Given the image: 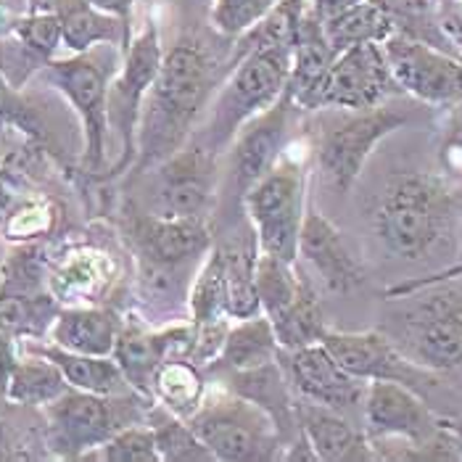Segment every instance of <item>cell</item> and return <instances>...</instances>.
Segmentation results:
<instances>
[{"mask_svg": "<svg viewBox=\"0 0 462 462\" xmlns=\"http://www.w3.org/2000/svg\"><path fill=\"white\" fill-rule=\"evenodd\" d=\"M27 352L48 356L61 375L67 378L71 389L90 393H104V396H119V393L133 392V386L127 383L125 373L119 370L114 356H96V355H79L61 349L56 344H32L27 346Z\"/></svg>", "mask_w": 462, "mask_h": 462, "instance_id": "obj_23", "label": "cell"}, {"mask_svg": "<svg viewBox=\"0 0 462 462\" xmlns=\"http://www.w3.org/2000/svg\"><path fill=\"white\" fill-rule=\"evenodd\" d=\"M244 207L254 225L262 254L299 262V233L304 222V170L291 156H281L267 175L244 193Z\"/></svg>", "mask_w": 462, "mask_h": 462, "instance_id": "obj_8", "label": "cell"}, {"mask_svg": "<svg viewBox=\"0 0 462 462\" xmlns=\"http://www.w3.org/2000/svg\"><path fill=\"white\" fill-rule=\"evenodd\" d=\"M449 148H452V151H462V135H457V138H452V143H449Z\"/></svg>", "mask_w": 462, "mask_h": 462, "instance_id": "obj_39", "label": "cell"}, {"mask_svg": "<svg viewBox=\"0 0 462 462\" xmlns=\"http://www.w3.org/2000/svg\"><path fill=\"white\" fill-rule=\"evenodd\" d=\"M125 222L135 256L148 262H162V264L201 262L214 244L209 219L159 217L130 207L125 212Z\"/></svg>", "mask_w": 462, "mask_h": 462, "instance_id": "obj_17", "label": "cell"}, {"mask_svg": "<svg viewBox=\"0 0 462 462\" xmlns=\"http://www.w3.org/2000/svg\"><path fill=\"white\" fill-rule=\"evenodd\" d=\"M119 45H96L85 53L53 59L42 67L45 79L67 98L82 122L85 151L82 167L88 175L106 172L108 153V85L119 64Z\"/></svg>", "mask_w": 462, "mask_h": 462, "instance_id": "obj_6", "label": "cell"}, {"mask_svg": "<svg viewBox=\"0 0 462 462\" xmlns=\"http://www.w3.org/2000/svg\"><path fill=\"white\" fill-rule=\"evenodd\" d=\"M293 108L296 104L291 98V90L285 88V93L273 106L259 111L230 141L227 172H230V185L238 199H244V193L251 185L262 175H267L273 164L285 153Z\"/></svg>", "mask_w": 462, "mask_h": 462, "instance_id": "obj_14", "label": "cell"}, {"mask_svg": "<svg viewBox=\"0 0 462 462\" xmlns=\"http://www.w3.org/2000/svg\"><path fill=\"white\" fill-rule=\"evenodd\" d=\"M164 51L159 42L156 24L148 22L145 30L130 45L122 51V71L114 74L108 85V135L114 133L119 143V156L116 162L101 175V180H114L125 175L127 167L135 162L138 151V125H141V111L145 93L151 82L156 79L162 67Z\"/></svg>", "mask_w": 462, "mask_h": 462, "instance_id": "obj_9", "label": "cell"}, {"mask_svg": "<svg viewBox=\"0 0 462 462\" xmlns=\"http://www.w3.org/2000/svg\"><path fill=\"white\" fill-rule=\"evenodd\" d=\"M40 8L59 19L61 45L69 53H85L104 42L119 45L125 51L133 40V32L122 24V19L96 8L90 0H42Z\"/></svg>", "mask_w": 462, "mask_h": 462, "instance_id": "obj_21", "label": "cell"}, {"mask_svg": "<svg viewBox=\"0 0 462 462\" xmlns=\"http://www.w3.org/2000/svg\"><path fill=\"white\" fill-rule=\"evenodd\" d=\"M96 8L106 11V14H114L116 19H122V24L130 30V16H133V5L135 0H90Z\"/></svg>", "mask_w": 462, "mask_h": 462, "instance_id": "obj_35", "label": "cell"}, {"mask_svg": "<svg viewBox=\"0 0 462 462\" xmlns=\"http://www.w3.org/2000/svg\"><path fill=\"white\" fill-rule=\"evenodd\" d=\"M40 5H42V0H30V11H35Z\"/></svg>", "mask_w": 462, "mask_h": 462, "instance_id": "obj_41", "label": "cell"}, {"mask_svg": "<svg viewBox=\"0 0 462 462\" xmlns=\"http://www.w3.org/2000/svg\"><path fill=\"white\" fill-rule=\"evenodd\" d=\"M457 207H460V219H462V196H457Z\"/></svg>", "mask_w": 462, "mask_h": 462, "instance_id": "obj_42", "label": "cell"}, {"mask_svg": "<svg viewBox=\"0 0 462 462\" xmlns=\"http://www.w3.org/2000/svg\"><path fill=\"white\" fill-rule=\"evenodd\" d=\"M393 310L381 328L415 365L433 373L462 367V275L418 285L386 299Z\"/></svg>", "mask_w": 462, "mask_h": 462, "instance_id": "obj_3", "label": "cell"}, {"mask_svg": "<svg viewBox=\"0 0 462 462\" xmlns=\"http://www.w3.org/2000/svg\"><path fill=\"white\" fill-rule=\"evenodd\" d=\"M322 30L338 56L362 42H383L393 32V24L373 0H362L333 16H325Z\"/></svg>", "mask_w": 462, "mask_h": 462, "instance_id": "obj_27", "label": "cell"}, {"mask_svg": "<svg viewBox=\"0 0 462 462\" xmlns=\"http://www.w3.org/2000/svg\"><path fill=\"white\" fill-rule=\"evenodd\" d=\"M217 156L199 135L156 164L148 212L178 219H209L217 190Z\"/></svg>", "mask_w": 462, "mask_h": 462, "instance_id": "obj_10", "label": "cell"}, {"mask_svg": "<svg viewBox=\"0 0 462 462\" xmlns=\"http://www.w3.org/2000/svg\"><path fill=\"white\" fill-rule=\"evenodd\" d=\"M293 415L318 462H373L370 439L349 415L293 393Z\"/></svg>", "mask_w": 462, "mask_h": 462, "instance_id": "obj_20", "label": "cell"}, {"mask_svg": "<svg viewBox=\"0 0 462 462\" xmlns=\"http://www.w3.org/2000/svg\"><path fill=\"white\" fill-rule=\"evenodd\" d=\"M67 389H69L67 378L48 356L27 352V356H16V362L11 365L5 402L16 407L40 410L53 399H59Z\"/></svg>", "mask_w": 462, "mask_h": 462, "instance_id": "obj_25", "label": "cell"}, {"mask_svg": "<svg viewBox=\"0 0 462 462\" xmlns=\"http://www.w3.org/2000/svg\"><path fill=\"white\" fill-rule=\"evenodd\" d=\"M393 24V32L428 42L457 56L439 24V0H373Z\"/></svg>", "mask_w": 462, "mask_h": 462, "instance_id": "obj_31", "label": "cell"}, {"mask_svg": "<svg viewBox=\"0 0 462 462\" xmlns=\"http://www.w3.org/2000/svg\"><path fill=\"white\" fill-rule=\"evenodd\" d=\"M201 444L222 462L283 460L285 439L270 412L230 389L204 392L201 404L185 418Z\"/></svg>", "mask_w": 462, "mask_h": 462, "instance_id": "obj_5", "label": "cell"}, {"mask_svg": "<svg viewBox=\"0 0 462 462\" xmlns=\"http://www.w3.org/2000/svg\"><path fill=\"white\" fill-rule=\"evenodd\" d=\"M278 362L283 367L285 378L296 396L325 404L349 415L352 410L362 407L367 381L352 375L338 365L322 344H310L299 349H281Z\"/></svg>", "mask_w": 462, "mask_h": 462, "instance_id": "obj_15", "label": "cell"}, {"mask_svg": "<svg viewBox=\"0 0 462 462\" xmlns=\"http://www.w3.org/2000/svg\"><path fill=\"white\" fill-rule=\"evenodd\" d=\"M204 370L185 356H167L153 381V402L188 418L204 399Z\"/></svg>", "mask_w": 462, "mask_h": 462, "instance_id": "obj_28", "label": "cell"}, {"mask_svg": "<svg viewBox=\"0 0 462 462\" xmlns=\"http://www.w3.org/2000/svg\"><path fill=\"white\" fill-rule=\"evenodd\" d=\"M278 338L273 330V322L267 315H254L238 325L227 328L222 352L204 373H219V370H254L267 362L278 359Z\"/></svg>", "mask_w": 462, "mask_h": 462, "instance_id": "obj_24", "label": "cell"}, {"mask_svg": "<svg viewBox=\"0 0 462 462\" xmlns=\"http://www.w3.org/2000/svg\"><path fill=\"white\" fill-rule=\"evenodd\" d=\"M217 90V64L193 42H180L162 59L143 101L135 172H145L178 153Z\"/></svg>", "mask_w": 462, "mask_h": 462, "instance_id": "obj_1", "label": "cell"}, {"mask_svg": "<svg viewBox=\"0 0 462 462\" xmlns=\"http://www.w3.org/2000/svg\"><path fill=\"white\" fill-rule=\"evenodd\" d=\"M5 244H3V236H0V283H3V270H5Z\"/></svg>", "mask_w": 462, "mask_h": 462, "instance_id": "obj_38", "label": "cell"}, {"mask_svg": "<svg viewBox=\"0 0 462 462\" xmlns=\"http://www.w3.org/2000/svg\"><path fill=\"white\" fill-rule=\"evenodd\" d=\"M460 225L457 193L436 175H393L373 209V233L381 246L407 262L426 259L444 249Z\"/></svg>", "mask_w": 462, "mask_h": 462, "instance_id": "obj_2", "label": "cell"}, {"mask_svg": "<svg viewBox=\"0 0 462 462\" xmlns=\"http://www.w3.org/2000/svg\"><path fill=\"white\" fill-rule=\"evenodd\" d=\"M281 0H214V30L227 37L246 35Z\"/></svg>", "mask_w": 462, "mask_h": 462, "instance_id": "obj_34", "label": "cell"}, {"mask_svg": "<svg viewBox=\"0 0 462 462\" xmlns=\"http://www.w3.org/2000/svg\"><path fill=\"white\" fill-rule=\"evenodd\" d=\"M190 322L227 320V281H225V254L222 246L207 251L188 293Z\"/></svg>", "mask_w": 462, "mask_h": 462, "instance_id": "obj_30", "label": "cell"}, {"mask_svg": "<svg viewBox=\"0 0 462 462\" xmlns=\"http://www.w3.org/2000/svg\"><path fill=\"white\" fill-rule=\"evenodd\" d=\"M312 3H315L318 14L325 19V16H333V14H338V11H344V8H349L355 3H362V0H312Z\"/></svg>", "mask_w": 462, "mask_h": 462, "instance_id": "obj_36", "label": "cell"}, {"mask_svg": "<svg viewBox=\"0 0 462 462\" xmlns=\"http://www.w3.org/2000/svg\"><path fill=\"white\" fill-rule=\"evenodd\" d=\"M151 399L138 392L104 396V393L67 389L51 404L40 407L45 420L48 452L61 460H82L127 426L145 423Z\"/></svg>", "mask_w": 462, "mask_h": 462, "instance_id": "obj_4", "label": "cell"}, {"mask_svg": "<svg viewBox=\"0 0 462 462\" xmlns=\"http://www.w3.org/2000/svg\"><path fill=\"white\" fill-rule=\"evenodd\" d=\"M381 42H362L336 56L304 111L320 108H373L399 96Z\"/></svg>", "mask_w": 462, "mask_h": 462, "instance_id": "obj_11", "label": "cell"}, {"mask_svg": "<svg viewBox=\"0 0 462 462\" xmlns=\"http://www.w3.org/2000/svg\"><path fill=\"white\" fill-rule=\"evenodd\" d=\"M322 346L338 359L344 370L362 381H393L426 393L439 386V373L415 365L383 330H330L322 336Z\"/></svg>", "mask_w": 462, "mask_h": 462, "instance_id": "obj_13", "label": "cell"}, {"mask_svg": "<svg viewBox=\"0 0 462 462\" xmlns=\"http://www.w3.org/2000/svg\"><path fill=\"white\" fill-rule=\"evenodd\" d=\"M393 82L402 93L430 104L452 106L462 101V59L441 48L392 32L381 42Z\"/></svg>", "mask_w": 462, "mask_h": 462, "instance_id": "obj_12", "label": "cell"}, {"mask_svg": "<svg viewBox=\"0 0 462 462\" xmlns=\"http://www.w3.org/2000/svg\"><path fill=\"white\" fill-rule=\"evenodd\" d=\"M299 256L307 262V267L315 273L322 288L330 293H349L365 283L362 262L346 246L341 230L315 207L304 209V222L299 233Z\"/></svg>", "mask_w": 462, "mask_h": 462, "instance_id": "obj_19", "label": "cell"}, {"mask_svg": "<svg viewBox=\"0 0 462 462\" xmlns=\"http://www.w3.org/2000/svg\"><path fill=\"white\" fill-rule=\"evenodd\" d=\"M449 426L455 428V430H457V433L462 436V420H449Z\"/></svg>", "mask_w": 462, "mask_h": 462, "instance_id": "obj_40", "label": "cell"}, {"mask_svg": "<svg viewBox=\"0 0 462 462\" xmlns=\"http://www.w3.org/2000/svg\"><path fill=\"white\" fill-rule=\"evenodd\" d=\"M82 460H101V462H162L156 439L148 423H135V426L116 430L106 444L85 455Z\"/></svg>", "mask_w": 462, "mask_h": 462, "instance_id": "obj_32", "label": "cell"}, {"mask_svg": "<svg viewBox=\"0 0 462 462\" xmlns=\"http://www.w3.org/2000/svg\"><path fill=\"white\" fill-rule=\"evenodd\" d=\"M119 315L104 307H69L59 310L56 320L51 322V344L79 352V355L111 356L116 333H119Z\"/></svg>", "mask_w": 462, "mask_h": 462, "instance_id": "obj_22", "label": "cell"}, {"mask_svg": "<svg viewBox=\"0 0 462 462\" xmlns=\"http://www.w3.org/2000/svg\"><path fill=\"white\" fill-rule=\"evenodd\" d=\"M270 322H273V330H275V338H278L281 349H299V346L320 344L322 336L328 333V322H325V315H322L318 288L307 275L301 281L296 299L285 307L275 320Z\"/></svg>", "mask_w": 462, "mask_h": 462, "instance_id": "obj_26", "label": "cell"}, {"mask_svg": "<svg viewBox=\"0 0 462 462\" xmlns=\"http://www.w3.org/2000/svg\"><path fill=\"white\" fill-rule=\"evenodd\" d=\"M3 130H19V133H24L30 138H35V141L48 138L42 114L0 71V133Z\"/></svg>", "mask_w": 462, "mask_h": 462, "instance_id": "obj_33", "label": "cell"}, {"mask_svg": "<svg viewBox=\"0 0 462 462\" xmlns=\"http://www.w3.org/2000/svg\"><path fill=\"white\" fill-rule=\"evenodd\" d=\"M407 119L404 111L386 104L373 108H320L315 122V156L328 185L346 193L375 145L404 127Z\"/></svg>", "mask_w": 462, "mask_h": 462, "instance_id": "obj_7", "label": "cell"}, {"mask_svg": "<svg viewBox=\"0 0 462 462\" xmlns=\"http://www.w3.org/2000/svg\"><path fill=\"white\" fill-rule=\"evenodd\" d=\"M145 423L153 430L162 462H214V455L190 430L185 418L175 415L164 404L151 402L145 412Z\"/></svg>", "mask_w": 462, "mask_h": 462, "instance_id": "obj_29", "label": "cell"}, {"mask_svg": "<svg viewBox=\"0 0 462 462\" xmlns=\"http://www.w3.org/2000/svg\"><path fill=\"white\" fill-rule=\"evenodd\" d=\"M190 325H172L164 330H148L138 322L122 320L111 356L125 373L133 392L153 402V381L167 356L188 359Z\"/></svg>", "mask_w": 462, "mask_h": 462, "instance_id": "obj_18", "label": "cell"}, {"mask_svg": "<svg viewBox=\"0 0 462 462\" xmlns=\"http://www.w3.org/2000/svg\"><path fill=\"white\" fill-rule=\"evenodd\" d=\"M30 11V0H0V14L11 16V19H19Z\"/></svg>", "mask_w": 462, "mask_h": 462, "instance_id": "obj_37", "label": "cell"}, {"mask_svg": "<svg viewBox=\"0 0 462 462\" xmlns=\"http://www.w3.org/2000/svg\"><path fill=\"white\" fill-rule=\"evenodd\" d=\"M362 420L367 439L392 436L420 444L441 428L444 418H439L415 389L393 381H370L362 399Z\"/></svg>", "mask_w": 462, "mask_h": 462, "instance_id": "obj_16", "label": "cell"}]
</instances>
